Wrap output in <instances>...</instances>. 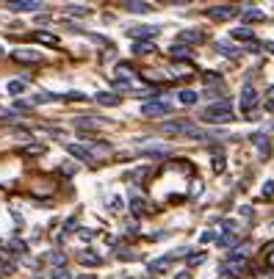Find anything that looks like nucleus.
<instances>
[{"instance_id":"f704fd0d","label":"nucleus","mask_w":274,"mask_h":279,"mask_svg":"<svg viewBox=\"0 0 274 279\" xmlns=\"http://www.w3.org/2000/svg\"><path fill=\"white\" fill-rule=\"evenodd\" d=\"M213 169H216V171H221V169H224V160H221V158H216V160H213Z\"/></svg>"},{"instance_id":"0eeeda50","label":"nucleus","mask_w":274,"mask_h":279,"mask_svg":"<svg viewBox=\"0 0 274 279\" xmlns=\"http://www.w3.org/2000/svg\"><path fill=\"white\" fill-rule=\"evenodd\" d=\"M241 103H244V114H252L255 111V105H258V94H255V88H244V94H241Z\"/></svg>"},{"instance_id":"2eb2a0df","label":"nucleus","mask_w":274,"mask_h":279,"mask_svg":"<svg viewBox=\"0 0 274 279\" xmlns=\"http://www.w3.org/2000/svg\"><path fill=\"white\" fill-rule=\"evenodd\" d=\"M255 147H258V152H260V155H263V158H269V150H271V147H269V138H266V135H255Z\"/></svg>"},{"instance_id":"7c9ffc66","label":"nucleus","mask_w":274,"mask_h":279,"mask_svg":"<svg viewBox=\"0 0 274 279\" xmlns=\"http://www.w3.org/2000/svg\"><path fill=\"white\" fill-rule=\"evenodd\" d=\"M48 260H50V263H53V265H64V257H61V254H58V252L48 254Z\"/></svg>"},{"instance_id":"f257e3e1","label":"nucleus","mask_w":274,"mask_h":279,"mask_svg":"<svg viewBox=\"0 0 274 279\" xmlns=\"http://www.w3.org/2000/svg\"><path fill=\"white\" fill-rule=\"evenodd\" d=\"M233 119H236V114H233L230 103H216L202 111V122H208V124H227Z\"/></svg>"},{"instance_id":"a211bd4d","label":"nucleus","mask_w":274,"mask_h":279,"mask_svg":"<svg viewBox=\"0 0 274 279\" xmlns=\"http://www.w3.org/2000/svg\"><path fill=\"white\" fill-rule=\"evenodd\" d=\"M33 39L42 41V44H58V39L53 36V33H44V31H36V33H33Z\"/></svg>"},{"instance_id":"c9c22d12","label":"nucleus","mask_w":274,"mask_h":279,"mask_svg":"<svg viewBox=\"0 0 274 279\" xmlns=\"http://www.w3.org/2000/svg\"><path fill=\"white\" fill-rule=\"evenodd\" d=\"M174 279H194V276H191V271H183V274H177Z\"/></svg>"},{"instance_id":"423d86ee","label":"nucleus","mask_w":274,"mask_h":279,"mask_svg":"<svg viewBox=\"0 0 274 279\" xmlns=\"http://www.w3.org/2000/svg\"><path fill=\"white\" fill-rule=\"evenodd\" d=\"M67 152H69V155H75L78 160H83V163H95V155H92V150H86V147L67 144Z\"/></svg>"},{"instance_id":"39448f33","label":"nucleus","mask_w":274,"mask_h":279,"mask_svg":"<svg viewBox=\"0 0 274 279\" xmlns=\"http://www.w3.org/2000/svg\"><path fill=\"white\" fill-rule=\"evenodd\" d=\"M247 271H249V263L247 260H238V257H230L221 265V274H247Z\"/></svg>"},{"instance_id":"ddd939ff","label":"nucleus","mask_w":274,"mask_h":279,"mask_svg":"<svg viewBox=\"0 0 274 279\" xmlns=\"http://www.w3.org/2000/svg\"><path fill=\"white\" fill-rule=\"evenodd\" d=\"M125 9L130 11V14H150V11H153V3H136V0H133V3H125Z\"/></svg>"},{"instance_id":"5701e85b","label":"nucleus","mask_w":274,"mask_h":279,"mask_svg":"<svg viewBox=\"0 0 274 279\" xmlns=\"http://www.w3.org/2000/svg\"><path fill=\"white\" fill-rule=\"evenodd\" d=\"M42 152H44L42 144H28V147H22V155H42Z\"/></svg>"},{"instance_id":"a878e982","label":"nucleus","mask_w":274,"mask_h":279,"mask_svg":"<svg viewBox=\"0 0 274 279\" xmlns=\"http://www.w3.org/2000/svg\"><path fill=\"white\" fill-rule=\"evenodd\" d=\"M22 88H25V83H22V80H11V83H9V91H11V94H20Z\"/></svg>"},{"instance_id":"b1692460","label":"nucleus","mask_w":274,"mask_h":279,"mask_svg":"<svg viewBox=\"0 0 274 279\" xmlns=\"http://www.w3.org/2000/svg\"><path fill=\"white\" fill-rule=\"evenodd\" d=\"M133 36H155L158 33V28H133Z\"/></svg>"},{"instance_id":"7ed1b4c3","label":"nucleus","mask_w":274,"mask_h":279,"mask_svg":"<svg viewBox=\"0 0 274 279\" xmlns=\"http://www.w3.org/2000/svg\"><path fill=\"white\" fill-rule=\"evenodd\" d=\"M205 14H208V20H213V22H224V20H230V17H236L238 9L236 6H211V9H205Z\"/></svg>"},{"instance_id":"9d476101","label":"nucleus","mask_w":274,"mask_h":279,"mask_svg":"<svg viewBox=\"0 0 274 279\" xmlns=\"http://www.w3.org/2000/svg\"><path fill=\"white\" fill-rule=\"evenodd\" d=\"M9 9L11 11H36V9H42V3L39 0H20V3H9Z\"/></svg>"},{"instance_id":"1a4fd4ad","label":"nucleus","mask_w":274,"mask_h":279,"mask_svg":"<svg viewBox=\"0 0 274 279\" xmlns=\"http://www.w3.org/2000/svg\"><path fill=\"white\" fill-rule=\"evenodd\" d=\"M172 263H174L172 254H169V257H161V260H153V263H150V274H161V271H169V268H172Z\"/></svg>"},{"instance_id":"6e6552de","label":"nucleus","mask_w":274,"mask_h":279,"mask_svg":"<svg viewBox=\"0 0 274 279\" xmlns=\"http://www.w3.org/2000/svg\"><path fill=\"white\" fill-rule=\"evenodd\" d=\"M11 56H14V61H22V64H36V61H42V56H39V53H33V50H14Z\"/></svg>"},{"instance_id":"dca6fc26","label":"nucleus","mask_w":274,"mask_h":279,"mask_svg":"<svg viewBox=\"0 0 274 279\" xmlns=\"http://www.w3.org/2000/svg\"><path fill=\"white\" fill-rule=\"evenodd\" d=\"M97 103H103V105H119V97H116V94H111V91H100V94H97Z\"/></svg>"},{"instance_id":"20e7f679","label":"nucleus","mask_w":274,"mask_h":279,"mask_svg":"<svg viewBox=\"0 0 274 279\" xmlns=\"http://www.w3.org/2000/svg\"><path fill=\"white\" fill-rule=\"evenodd\" d=\"M169 111H172V105H169L166 100H158V103H144L142 105L144 116H158V114H169Z\"/></svg>"},{"instance_id":"72a5a7b5","label":"nucleus","mask_w":274,"mask_h":279,"mask_svg":"<svg viewBox=\"0 0 274 279\" xmlns=\"http://www.w3.org/2000/svg\"><path fill=\"white\" fill-rule=\"evenodd\" d=\"M271 191H274V180L266 182V188H263V197H271Z\"/></svg>"},{"instance_id":"f8f14e48","label":"nucleus","mask_w":274,"mask_h":279,"mask_svg":"<svg viewBox=\"0 0 274 279\" xmlns=\"http://www.w3.org/2000/svg\"><path fill=\"white\" fill-rule=\"evenodd\" d=\"M169 56L172 58H177V61H191V58H194V53H191V47H183V44H174L172 50H169Z\"/></svg>"},{"instance_id":"393cba45","label":"nucleus","mask_w":274,"mask_h":279,"mask_svg":"<svg viewBox=\"0 0 274 279\" xmlns=\"http://www.w3.org/2000/svg\"><path fill=\"white\" fill-rule=\"evenodd\" d=\"M241 14H244V20H263V11H258V9H247Z\"/></svg>"},{"instance_id":"412c9836","label":"nucleus","mask_w":274,"mask_h":279,"mask_svg":"<svg viewBox=\"0 0 274 279\" xmlns=\"http://www.w3.org/2000/svg\"><path fill=\"white\" fill-rule=\"evenodd\" d=\"M219 53H221V56H227V58H233V56H238V47L227 44V41H219Z\"/></svg>"},{"instance_id":"9b49d317","label":"nucleus","mask_w":274,"mask_h":279,"mask_svg":"<svg viewBox=\"0 0 274 279\" xmlns=\"http://www.w3.org/2000/svg\"><path fill=\"white\" fill-rule=\"evenodd\" d=\"M180 41H186V47H189V44H200V41H205V36H202L200 31H194V28H189V31L180 33Z\"/></svg>"},{"instance_id":"2f4dec72","label":"nucleus","mask_w":274,"mask_h":279,"mask_svg":"<svg viewBox=\"0 0 274 279\" xmlns=\"http://www.w3.org/2000/svg\"><path fill=\"white\" fill-rule=\"evenodd\" d=\"M50 276H53V279H72V276H69V274H67V271H64V268L53 271V274H50Z\"/></svg>"},{"instance_id":"cd10ccee","label":"nucleus","mask_w":274,"mask_h":279,"mask_svg":"<svg viewBox=\"0 0 274 279\" xmlns=\"http://www.w3.org/2000/svg\"><path fill=\"white\" fill-rule=\"evenodd\" d=\"M205 257H208L205 252H202V254H191V257H189V265H200V263H205Z\"/></svg>"},{"instance_id":"6ab92c4d","label":"nucleus","mask_w":274,"mask_h":279,"mask_svg":"<svg viewBox=\"0 0 274 279\" xmlns=\"http://www.w3.org/2000/svg\"><path fill=\"white\" fill-rule=\"evenodd\" d=\"M78 260H80L83 265H100V263H103V260H100V254H89V252H83Z\"/></svg>"},{"instance_id":"4468645a","label":"nucleus","mask_w":274,"mask_h":279,"mask_svg":"<svg viewBox=\"0 0 274 279\" xmlns=\"http://www.w3.org/2000/svg\"><path fill=\"white\" fill-rule=\"evenodd\" d=\"M133 53H136V56H150V53H155V44L153 41H136V44H133Z\"/></svg>"},{"instance_id":"473e14b6","label":"nucleus","mask_w":274,"mask_h":279,"mask_svg":"<svg viewBox=\"0 0 274 279\" xmlns=\"http://www.w3.org/2000/svg\"><path fill=\"white\" fill-rule=\"evenodd\" d=\"M202 243H211V241H216V232H202Z\"/></svg>"},{"instance_id":"f03ea898","label":"nucleus","mask_w":274,"mask_h":279,"mask_svg":"<svg viewBox=\"0 0 274 279\" xmlns=\"http://www.w3.org/2000/svg\"><path fill=\"white\" fill-rule=\"evenodd\" d=\"M161 130L164 133H174V135H189V138H205V130H200L191 122H166Z\"/></svg>"},{"instance_id":"4c0bfd02","label":"nucleus","mask_w":274,"mask_h":279,"mask_svg":"<svg viewBox=\"0 0 274 279\" xmlns=\"http://www.w3.org/2000/svg\"><path fill=\"white\" fill-rule=\"evenodd\" d=\"M0 53H3V47H0Z\"/></svg>"},{"instance_id":"f3484780","label":"nucleus","mask_w":274,"mask_h":279,"mask_svg":"<svg viewBox=\"0 0 274 279\" xmlns=\"http://www.w3.org/2000/svg\"><path fill=\"white\" fill-rule=\"evenodd\" d=\"M116 75H122V78H133V75H136V67H133V64H116Z\"/></svg>"},{"instance_id":"aec40b11","label":"nucleus","mask_w":274,"mask_h":279,"mask_svg":"<svg viewBox=\"0 0 274 279\" xmlns=\"http://www.w3.org/2000/svg\"><path fill=\"white\" fill-rule=\"evenodd\" d=\"M177 97H180V105H194V103H197V94L191 91V88H186V91H180Z\"/></svg>"},{"instance_id":"c756f323","label":"nucleus","mask_w":274,"mask_h":279,"mask_svg":"<svg viewBox=\"0 0 274 279\" xmlns=\"http://www.w3.org/2000/svg\"><path fill=\"white\" fill-rule=\"evenodd\" d=\"M69 14H89V9H86V6H69Z\"/></svg>"},{"instance_id":"c85d7f7f","label":"nucleus","mask_w":274,"mask_h":279,"mask_svg":"<svg viewBox=\"0 0 274 279\" xmlns=\"http://www.w3.org/2000/svg\"><path fill=\"white\" fill-rule=\"evenodd\" d=\"M266 108H269L271 114H274V86L269 88V91H266Z\"/></svg>"},{"instance_id":"e433bc0d","label":"nucleus","mask_w":274,"mask_h":279,"mask_svg":"<svg viewBox=\"0 0 274 279\" xmlns=\"http://www.w3.org/2000/svg\"><path fill=\"white\" fill-rule=\"evenodd\" d=\"M269 265L274 268V249H271V254H269Z\"/></svg>"},{"instance_id":"bb28decb","label":"nucleus","mask_w":274,"mask_h":279,"mask_svg":"<svg viewBox=\"0 0 274 279\" xmlns=\"http://www.w3.org/2000/svg\"><path fill=\"white\" fill-rule=\"evenodd\" d=\"M144 205H147V202H144V199L136 194V197H133V213H142V210H144Z\"/></svg>"},{"instance_id":"4be33fe9","label":"nucleus","mask_w":274,"mask_h":279,"mask_svg":"<svg viewBox=\"0 0 274 279\" xmlns=\"http://www.w3.org/2000/svg\"><path fill=\"white\" fill-rule=\"evenodd\" d=\"M230 36H233V39L247 41V39H252V31H249V28H236V31H230Z\"/></svg>"}]
</instances>
